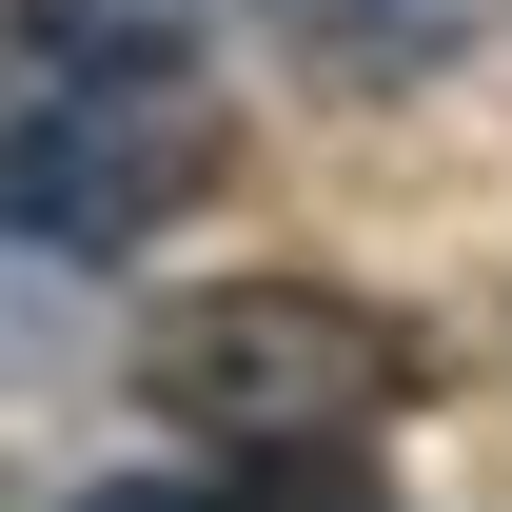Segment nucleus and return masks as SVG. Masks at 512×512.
I'll return each instance as SVG.
<instances>
[{
  "mask_svg": "<svg viewBox=\"0 0 512 512\" xmlns=\"http://www.w3.org/2000/svg\"><path fill=\"white\" fill-rule=\"evenodd\" d=\"M79 512H375V493H355V453H197V473H119Z\"/></svg>",
  "mask_w": 512,
  "mask_h": 512,
  "instance_id": "nucleus-4",
  "label": "nucleus"
},
{
  "mask_svg": "<svg viewBox=\"0 0 512 512\" xmlns=\"http://www.w3.org/2000/svg\"><path fill=\"white\" fill-rule=\"evenodd\" d=\"M119 375L178 453H355L434 394V335L355 276H197V296L138 316Z\"/></svg>",
  "mask_w": 512,
  "mask_h": 512,
  "instance_id": "nucleus-2",
  "label": "nucleus"
},
{
  "mask_svg": "<svg viewBox=\"0 0 512 512\" xmlns=\"http://www.w3.org/2000/svg\"><path fill=\"white\" fill-rule=\"evenodd\" d=\"M276 20H296V60L355 79V99H414V79H453L493 40V0H276Z\"/></svg>",
  "mask_w": 512,
  "mask_h": 512,
  "instance_id": "nucleus-3",
  "label": "nucleus"
},
{
  "mask_svg": "<svg viewBox=\"0 0 512 512\" xmlns=\"http://www.w3.org/2000/svg\"><path fill=\"white\" fill-rule=\"evenodd\" d=\"M20 20H60V40H197L217 0H20Z\"/></svg>",
  "mask_w": 512,
  "mask_h": 512,
  "instance_id": "nucleus-5",
  "label": "nucleus"
},
{
  "mask_svg": "<svg viewBox=\"0 0 512 512\" xmlns=\"http://www.w3.org/2000/svg\"><path fill=\"white\" fill-rule=\"evenodd\" d=\"M217 178H237V119L197 40H60V20L0 40V237L20 256H60V276L158 256Z\"/></svg>",
  "mask_w": 512,
  "mask_h": 512,
  "instance_id": "nucleus-1",
  "label": "nucleus"
}]
</instances>
